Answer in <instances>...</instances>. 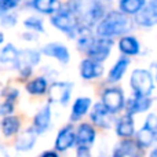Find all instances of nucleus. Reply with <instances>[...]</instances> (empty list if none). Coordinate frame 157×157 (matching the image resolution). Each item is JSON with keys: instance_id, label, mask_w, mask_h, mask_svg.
I'll return each instance as SVG.
<instances>
[{"instance_id": "16", "label": "nucleus", "mask_w": 157, "mask_h": 157, "mask_svg": "<svg viewBox=\"0 0 157 157\" xmlns=\"http://www.w3.org/2000/svg\"><path fill=\"white\" fill-rule=\"evenodd\" d=\"M36 138H37V136H36L35 130H33V128H29V130H26L21 136H19V139L15 144V149L19 150V152L30 150L33 147V145H35Z\"/></svg>"}, {"instance_id": "29", "label": "nucleus", "mask_w": 157, "mask_h": 157, "mask_svg": "<svg viewBox=\"0 0 157 157\" xmlns=\"http://www.w3.org/2000/svg\"><path fill=\"white\" fill-rule=\"evenodd\" d=\"M17 57H18V51L14 46L7 44L4 48L0 51V62H15Z\"/></svg>"}, {"instance_id": "23", "label": "nucleus", "mask_w": 157, "mask_h": 157, "mask_svg": "<svg viewBox=\"0 0 157 157\" xmlns=\"http://www.w3.org/2000/svg\"><path fill=\"white\" fill-rule=\"evenodd\" d=\"M128 68V59L121 58L116 62V65L112 68L110 73H109V81H119L120 78L124 76L125 71Z\"/></svg>"}, {"instance_id": "25", "label": "nucleus", "mask_w": 157, "mask_h": 157, "mask_svg": "<svg viewBox=\"0 0 157 157\" xmlns=\"http://www.w3.org/2000/svg\"><path fill=\"white\" fill-rule=\"evenodd\" d=\"M33 7L43 14H51L58 8L57 0H33Z\"/></svg>"}, {"instance_id": "11", "label": "nucleus", "mask_w": 157, "mask_h": 157, "mask_svg": "<svg viewBox=\"0 0 157 157\" xmlns=\"http://www.w3.org/2000/svg\"><path fill=\"white\" fill-rule=\"evenodd\" d=\"M75 141H76V135H75L72 127H65L58 134L57 141H55V149L63 152V150L69 149L75 144Z\"/></svg>"}, {"instance_id": "27", "label": "nucleus", "mask_w": 157, "mask_h": 157, "mask_svg": "<svg viewBox=\"0 0 157 157\" xmlns=\"http://www.w3.org/2000/svg\"><path fill=\"white\" fill-rule=\"evenodd\" d=\"M26 90L33 95H40L44 94L47 90V81L43 77H37L35 80H32L29 84L26 86Z\"/></svg>"}, {"instance_id": "2", "label": "nucleus", "mask_w": 157, "mask_h": 157, "mask_svg": "<svg viewBox=\"0 0 157 157\" xmlns=\"http://www.w3.org/2000/svg\"><path fill=\"white\" fill-rule=\"evenodd\" d=\"M130 29V21L124 17V14L112 11L106 17H103L97 26V32L99 37L112 39Z\"/></svg>"}, {"instance_id": "30", "label": "nucleus", "mask_w": 157, "mask_h": 157, "mask_svg": "<svg viewBox=\"0 0 157 157\" xmlns=\"http://www.w3.org/2000/svg\"><path fill=\"white\" fill-rule=\"evenodd\" d=\"M25 26L30 28V29H35L37 32H43V22L37 18H29L25 21Z\"/></svg>"}, {"instance_id": "37", "label": "nucleus", "mask_w": 157, "mask_h": 157, "mask_svg": "<svg viewBox=\"0 0 157 157\" xmlns=\"http://www.w3.org/2000/svg\"><path fill=\"white\" fill-rule=\"evenodd\" d=\"M150 157H157V152H156V150H153L152 155H150Z\"/></svg>"}, {"instance_id": "19", "label": "nucleus", "mask_w": 157, "mask_h": 157, "mask_svg": "<svg viewBox=\"0 0 157 157\" xmlns=\"http://www.w3.org/2000/svg\"><path fill=\"white\" fill-rule=\"evenodd\" d=\"M120 50L121 52L127 55H135L138 54L139 51V43L135 37H131V36H127V37H123L120 40V44H119Z\"/></svg>"}, {"instance_id": "9", "label": "nucleus", "mask_w": 157, "mask_h": 157, "mask_svg": "<svg viewBox=\"0 0 157 157\" xmlns=\"http://www.w3.org/2000/svg\"><path fill=\"white\" fill-rule=\"evenodd\" d=\"M72 84L69 83H54L48 90V97L51 102H58L65 105L71 98Z\"/></svg>"}, {"instance_id": "34", "label": "nucleus", "mask_w": 157, "mask_h": 157, "mask_svg": "<svg viewBox=\"0 0 157 157\" xmlns=\"http://www.w3.org/2000/svg\"><path fill=\"white\" fill-rule=\"evenodd\" d=\"M41 157H58V156L55 155L54 152H47V153H44V155L41 156Z\"/></svg>"}, {"instance_id": "10", "label": "nucleus", "mask_w": 157, "mask_h": 157, "mask_svg": "<svg viewBox=\"0 0 157 157\" xmlns=\"http://www.w3.org/2000/svg\"><path fill=\"white\" fill-rule=\"evenodd\" d=\"M43 52L46 55H48V57H52V58H55V59H58L62 63L69 62V58H71L69 57L68 48H66L65 46H62V44H58V43L47 44V46L43 48Z\"/></svg>"}, {"instance_id": "3", "label": "nucleus", "mask_w": 157, "mask_h": 157, "mask_svg": "<svg viewBox=\"0 0 157 157\" xmlns=\"http://www.w3.org/2000/svg\"><path fill=\"white\" fill-rule=\"evenodd\" d=\"M51 22L55 28H58V29H61L62 32L68 33L71 37H75L78 30L77 19H76V17H75V14L72 13L71 7L59 10L51 18Z\"/></svg>"}, {"instance_id": "12", "label": "nucleus", "mask_w": 157, "mask_h": 157, "mask_svg": "<svg viewBox=\"0 0 157 157\" xmlns=\"http://www.w3.org/2000/svg\"><path fill=\"white\" fill-rule=\"evenodd\" d=\"M91 119H92V121L97 125H99V127L108 128V127H110V124H112L110 113L106 110L102 103H97V105L94 106V109H92V112H91Z\"/></svg>"}, {"instance_id": "33", "label": "nucleus", "mask_w": 157, "mask_h": 157, "mask_svg": "<svg viewBox=\"0 0 157 157\" xmlns=\"http://www.w3.org/2000/svg\"><path fill=\"white\" fill-rule=\"evenodd\" d=\"M2 24L3 25H15V17H14V15L4 17V18H3V21H2Z\"/></svg>"}, {"instance_id": "4", "label": "nucleus", "mask_w": 157, "mask_h": 157, "mask_svg": "<svg viewBox=\"0 0 157 157\" xmlns=\"http://www.w3.org/2000/svg\"><path fill=\"white\" fill-rule=\"evenodd\" d=\"M131 87L135 95L139 97H149L153 91V77L147 71L136 69L131 76Z\"/></svg>"}, {"instance_id": "36", "label": "nucleus", "mask_w": 157, "mask_h": 157, "mask_svg": "<svg viewBox=\"0 0 157 157\" xmlns=\"http://www.w3.org/2000/svg\"><path fill=\"white\" fill-rule=\"evenodd\" d=\"M3 41H4V35H3V33H0V44H2Z\"/></svg>"}, {"instance_id": "15", "label": "nucleus", "mask_w": 157, "mask_h": 157, "mask_svg": "<svg viewBox=\"0 0 157 157\" xmlns=\"http://www.w3.org/2000/svg\"><path fill=\"white\" fill-rule=\"evenodd\" d=\"M152 105V99L147 97H139V95H135V98L128 102L127 108H128V114L132 116L134 113H141V112H145L150 108Z\"/></svg>"}, {"instance_id": "24", "label": "nucleus", "mask_w": 157, "mask_h": 157, "mask_svg": "<svg viewBox=\"0 0 157 157\" xmlns=\"http://www.w3.org/2000/svg\"><path fill=\"white\" fill-rule=\"evenodd\" d=\"M145 6V0H121L120 8L124 14H136Z\"/></svg>"}, {"instance_id": "26", "label": "nucleus", "mask_w": 157, "mask_h": 157, "mask_svg": "<svg viewBox=\"0 0 157 157\" xmlns=\"http://www.w3.org/2000/svg\"><path fill=\"white\" fill-rule=\"evenodd\" d=\"M155 134L153 131L147 130V128H142V130L138 131L136 134V142H138L139 147H147L152 145V142L155 141Z\"/></svg>"}, {"instance_id": "14", "label": "nucleus", "mask_w": 157, "mask_h": 157, "mask_svg": "<svg viewBox=\"0 0 157 157\" xmlns=\"http://www.w3.org/2000/svg\"><path fill=\"white\" fill-rule=\"evenodd\" d=\"M50 120H51V110L50 106H44L40 112L35 116V121H33V130L36 134H41L48 128Z\"/></svg>"}, {"instance_id": "31", "label": "nucleus", "mask_w": 157, "mask_h": 157, "mask_svg": "<svg viewBox=\"0 0 157 157\" xmlns=\"http://www.w3.org/2000/svg\"><path fill=\"white\" fill-rule=\"evenodd\" d=\"M145 128H147V130L153 131V132H156V128H157V119L155 114H149L146 119V123H145Z\"/></svg>"}, {"instance_id": "6", "label": "nucleus", "mask_w": 157, "mask_h": 157, "mask_svg": "<svg viewBox=\"0 0 157 157\" xmlns=\"http://www.w3.org/2000/svg\"><path fill=\"white\" fill-rule=\"evenodd\" d=\"M39 61H40V54L37 51H35V50H25V51L18 52V57H17L14 63L19 69L22 76L28 77L30 75L32 66L36 65Z\"/></svg>"}, {"instance_id": "17", "label": "nucleus", "mask_w": 157, "mask_h": 157, "mask_svg": "<svg viewBox=\"0 0 157 157\" xmlns=\"http://www.w3.org/2000/svg\"><path fill=\"white\" fill-rule=\"evenodd\" d=\"M77 142H78V146H88V145H91L92 142H94L95 139V131L94 128L91 127V125L88 124H83L80 125V128H78L77 131Z\"/></svg>"}, {"instance_id": "7", "label": "nucleus", "mask_w": 157, "mask_h": 157, "mask_svg": "<svg viewBox=\"0 0 157 157\" xmlns=\"http://www.w3.org/2000/svg\"><path fill=\"white\" fill-rule=\"evenodd\" d=\"M102 105L109 113H116L124 105V98H123V92L119 88H109L103 92L102 95Z\"/></svg>"}, {"instance_id": "18", "label": "nucleus", "mask_w": 157, "mask_h": 157, "mask_svg": "<svg viewBox=\"0 0 157 157\" xmlns=\"http://www.w3.org/2000/svg\"><path fill=\"white\" fill-rule=\"evenodd\" d=\"M90 106H91V99L90 98H78V99H76L73 109H72V120L76 121L80 117H83L90 109Z\"/></svg>"}, {"instance_id": "13", "label": "nucleus", "mask_w": 157, "mask_h": 157, "mask_svg": "<svg viewBox=\"0 0 157 157\" xmlns=\"http://www.w3.org/2000/svg\"><path fill=\"white\" fill-rule=\"evenodd\" d=\"M80 72H81V76L83 78H95L98 76L103 73V68L99 62H95L92 59H84L81 62V68H80Z\"/></svg>"}, {"instance_id": "32", "label": "nucleus", "mask_w": 157, "mask_h": 157, "mask_svg": "<svg viewBox=\"0 0 157 157\" xmlns=\"http://www.w3.org/2000/svg\"><path fill=\"white\" fill-rule=\"evenodd\" d=\"M0 3L3 4V7H4L6 10L14 8L17 6V0H0Z\"/></svg>"}, {"instance_id": "5", "label": "nucleus", "mask_w": 157, "mask_h": 157, "mask_svg": "<svg viewBox=\"0 0 157 157\" xmlns=\"http://www.w3.org/2000/svg\"><path fill=\"white\" fill-rule=\"evenodd\" d=\"M112 46H113L112 39H106V37L94 39L92 44L87 50V54L90 55V59L95 61V62H102V61H105L108 58Z\"/></svg>"}, {"instance_id": "35", "label": "nucleus", "mask_w": 157, "mask_h": 157, "mask_svg": "<svg viewBox=\"0 0 157 157\" xmlns=\"http://www.w3.org/2000/svg\"><path fill=\"white\" fill-rule=\"evenodd\" d=\"M6 11H7V10H6V8H4V7H3V4H2V3H0V17H2V15H3V14H4V13H6Z\"/></svg>"}, {"instance_id": "21", "label": "nucleus", "mask_w": 157, "mask_h": 157, "mask_svg": "<svg viewBox=\"0 0 157 157\" xmlns=\"http://www.w3.org/2000/svg\"><path fill=\"white\" fill-rule=\"evenodd\" d=\"M19 130V120L18 117L8 116L2 121V131L6 136H11L17 134Z\"/></svg>"}, {"instance_id": "22", "label": "nucleus", "mask_w": 157, "mask_h": 157, "mask_svg": "<svg viewBox=\"0 0 157 157\" xmlns=\"http://www.w3.org/2000/svg\"><path fill=\"white\" fill-rule=\"evenodd\" d=\"M117 134L120 136H132L134 134V121L132 116L127 114L124 116L117 124Z\"/></svg>"}, {"instance_id": "20", "label": "nucleus", "mask_w": 157, "mask_h": 157, "mask_svg": "<svg viewBox=\"0 0 157 157\" xmlns=\"http://www.w3.org/2000/svg\"><path fill=\"white\" fill-rule=\"evenodd\" d=\"M123 156H141V147L135 145L131 141H125L120 145V147L116 150V157H123Z\"/></svg>"}, {"instance_id": "8", "label": "nucleus", "mask_w": 157, "mask_h": 157, "mask_svg": "<svg viewBox=\"0 0 157 157\" xmlns=\"http://www.w3.org/2000/svg\"><path fill=\"white\" fill-rule=\"evenodd\" d=\"M136 15V22L144 26H153L157 22V2L150 0L145 7H142L138 11Z\"/></svg>"}, {"instance_id": "1", "label": "nucleus", "mask_w": 157, "mask_h": 157, "mask_svg": "<svg viewBox=\"0 0 157 157\" xmlns=\"http://www.w3.org/2000/svg\"><path fill=\"white\" fill-rule=\"evenodd\" d=\"M71 10L76 19H81L87 28L98 24L103 17V7L97 0H73Z\"/></svg>"}, {"instance_id": "28", "label": "nucleus", "mask_w": 157, "mask_h": 157, "mask_svg": "<svg viewBox=\"0 0 157 157\" xmlns=\"http://www.w3.org/2000/svg\"><path fill=\"white\" fill-rule=\"evenodd\" d=\"M18 95V91L17 90H13L11 94H7V99H6L4 103L0 105V114L2 116H7V114H11L14 110V99Z\"/></svg>"}]
</instances>
